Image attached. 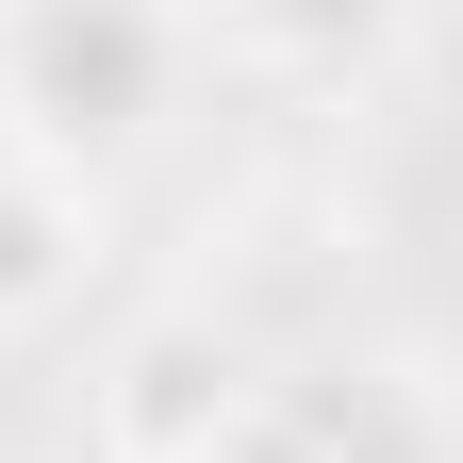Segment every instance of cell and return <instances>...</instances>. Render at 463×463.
Segmentation results:
<instances>
[{
  "instance_id": "obj_3",
  "label": "cell",
  "mask_w": 463,
  "mask_h": 463,
  "mask_svg": "<svg viewBox=\"0 0 463 463\" xmlns=\"http://www.w3.org/2000/svg\"><path fill=\"white\" fill-rule=\"evenodd\" d=\"M67 281H83V215H67V183H50V165H0V331H33Z\"/></svg>"
},
{
  "instance_id": "obj_1",
  "label": "cell",
  "mask_w": 463,
  "mask_h": 463,
  "mask_svg": "<svg viewBox=\"0 0 463 463\" xmlns=\"http://www.w3.org/2000/svg\"><path fill=\"white\" fill-rule=\"evenodd\" d=\"M0 99L33 116V149H133L165 116V17L149 0H33L0 50Z\"/></svg>"
},
{
  "instance_id": "obj_2",
  "label": "cell",
  "mask_w": 463,
  "mask_h": 463,
  "mask_svg": "<svg viewBox=\"0 0 463 463\" xmlns=\"http://www.w3.org/2000/svg\"><path fill=\"white\" fill-rule=\"evenodd\" d=\"M199 463H447V447H430V414L381 364H298V381H249V397H232V430Z\"/></svg>"
}]
</instances>
